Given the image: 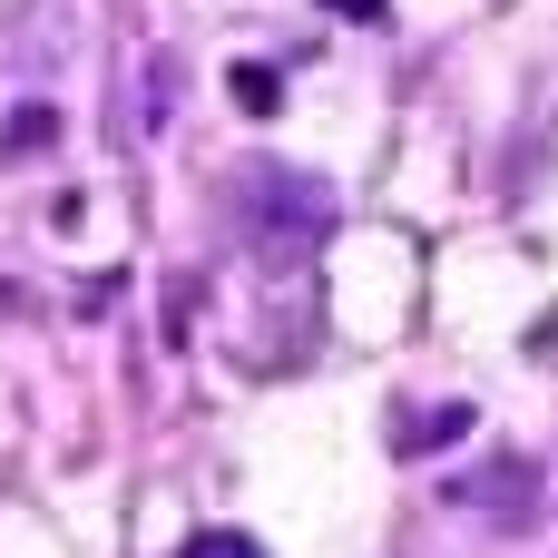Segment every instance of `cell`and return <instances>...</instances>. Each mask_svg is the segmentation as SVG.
<instances>
[{"label":"cell","instance_id":"obj_2","mask_svg":"<svg viewBox=\"0 0 558 558\" xmlns=\"http://www.w3.org/2000/svg\"><path fill=\"white\" fill-rule=\"evenodd\" d=\"M441 500L471 510V520H490L500 539H520V530L539 520V471H530V461H471V471L441 481Z\"/></svg>","mask_w":558,"mask_h":558},{"label":"cell","instance_id":"obj_4","mask_svg":"<svg viewBox=\"0 0 558 558\" xmlns=\"http://www.w3.org/2000/svg\"><path fill=\"white\" fill-rule=\"evenodd\" d=\"M49 147H59V108H49V98L10 108V128H0V157H10V167H39Z\"/></svg>","mask_w":558,"mask_h":558},{"label":"cell","instance_id":"obj_1","mask_svg":"<svg viewBox=\"0 0 558 558\" xmlns=\"http://www.w3.org/2000/svg\"><path fill=\"white\" fill-rule=\"evenodd\" d=\"M333 216H343V196L324 186V177H304V167H245L235 177V226H245V245H265V255H314L324 235H333Z\"/></svg>","mask_w":558,"mask_h":558},{"label":"cell","instance_id":"obj_6","mask_svg":"<svg viewBox=\"0 0 558 558\" xmlns=\"http://www.w3.org/2000/svg\"><path fill=\"white\" fill-rule=\"evenodd\" d=\"M177 558H265V549H255L245 530H196V539H186Z\"/></svg>","mask_w":558,"mask_h":558},{"label":"cell","instance_id":"obj_5","mask_svg":"<svg viewBox=\"0 0 558 558\" xmlns=\"http://www.w3.org/2000/svg\"><path fill=\"white\" fill-rule=\"evenodd\" d=\"M226 98H235L245 118H275V108H284V78H275L265 59H235V69H226Z\"/></svg>","mask_w":558,"mask_h":558},{"label":"cell","instance_id":"obj_7","mask_svg":"<svg viewBox=\"0 0 558 558\" xmlns=\"http://www.w3.org/2000/svg\"><path fill=\"white\" fill-rule=\"evenodd\" d=\"M333 20H392V0H324Z\"/></svg>","mask_w":558,"mask_h":558},{"label":"cell","instance_id":"obj_3","mask_svg":"<svg viewBox=\"0 0 558 558\" xmlns=\"http://www.w3.org/2000/svg\"><path fill=\"white\" fill-rule=\"evenodd\" d=\"M451 441H471V402H432V412H402L392 422V461H432Z\"/></svg>","mask_w":558,"mask_h":558}]
</instances>
